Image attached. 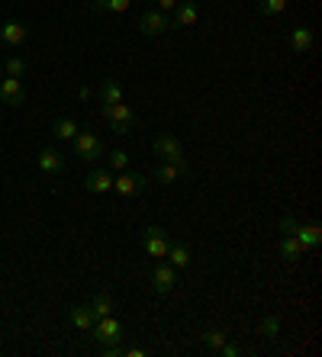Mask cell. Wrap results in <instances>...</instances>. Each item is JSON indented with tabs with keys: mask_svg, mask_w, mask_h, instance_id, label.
<instances>
[{
	"mask_svg": "<svg viewBox=\"0 0 322 357\" xmlns=\"http://www.w3.org/2000/svg\"><path fill=\"white\" fill-rule=\"evenodd\" d=\"M200 20V7L193 0H177L174 7V17H171V29H187V26H197Z\"/></svg>",
	"mask_w": 322,
	"mask_h": 357,
	"instance_id": "obj_12",
	"label": "cell"
},
{
	"mask_svg": "<svg viewBox=\"0 0 322 357\" xmlns=\"http://www.w3.org/2000/svg\"><path fill=\"white\" fill-rule=\"evenodd\" d=\"M284 10H287V0H258V13L265 17H281Z\"/></svg>",
	"mask_w": 322,
	"mask_h": 357,
	"instance_id": "obj_25",
	"label": "cell"
},
{
	"mask_svg": "<svg viewBox=\"0 0 322 357\" xmlns=\"http://www.w3.org/2000/svg\"><path fill=\"white\" fill-rule=\"evenodd\" d=\"M133 0H91L94 13H126Z\"/></svg>",
	"mask_w": 322,
	"mask_h": 357,
	"instance_id": "obj_24",
	"label": "cell"
},
{
	"mask_svg": "<svg viewBox=\"0 0 322 357\" xmlns=\"http://www.w3.org/2000/svg\"><path fill=\"white\" fill-rule=\"evenodd\" d=\"M36 165H39L42 174H49V177H61V174H65V155H61L55 145H45V149L39 151Z\"/></svg>",
	"mask_w": 322,
	"mask_h": 357,
	"instance_id": "obj_8",
	"label": "cell"
},
{
	"mask_svg": "<svg viewBox=\"0 0 322 357\" xmlns=\"http://www.w3.org/2000/svg\"><path fill=\"white\" fill-rule=\"evenodd\" d=\"M281 232L293 235V238H297L306 251L319 248V241H322L319 225H303V222H297V219H290V216H284V219H281Z\"/></svg>",
	"mask_w": 322,
	"mask_h": 357,
	"instance_id": "obj_3",
	"label": "cell"
},
{
	"mask_svg": "<svg viewBox=\"0 0 322 357\" xmlns=\"http://www.w3.org/2000/svg\"><path fill=\"white\" fill-rule=\"evenodd\" d=\"M168 264H174L177 271H184V267H190V248L187 245H181V241H171V248H168Z\"/></svg>",
	"mask_w": 322,
	"mask_h": 357,
	"instance_id": "obj_20",
	"label": "cell"
},
{
	"mask_svg": "<svg viewBox=\"0 0 322 357\" xmlns=\"http://www.w3.org/2000/svg\"><path fill=\"white\" fill-rule=\"evenodd\" d=\"M71 325H75L78 332H91V328H94L91 306H71Z\"/></svg>",
	"mask_w": 322,
	"mask_h": 357,
	"instance_id": "obj_21",
	"label": "cell"
},
{
	"mask_svg": "<svg viewBox=\"0 0 322 357\" xmlns=\"http://www.w3.org/2000/svg\"><path fill=\"white\" fill-rule=\"evenodd\" d=\"M184 171H187V165H174V161H161V165L155 167V181L158 183H174L181 181Z\"/></svg>",
	"mask_w": 322,
	"mask_h": 357,
	"instance_id": "obj_17",
	"label": "cell"
},
{
	"mask_svg": "<svg viewBox=\"0 0 322 357\" xmlns=\"http://www.w3.org/2000/svg\"><path fill=\"white\" fill-rule=\"evenodd\" d=\"M110 167H113V171H126V167H129V151H123V149L110 151Z\"/></svg>",
	"mask_w": 322,
	"mask_h": 357,
	"instance_id": "obj_28",
	"label": "cell"
},
{
	"mask_svg": "<svg viewBox=\"0 0 322 357\" xmlns=\"http://www.w3.org/2000/svg\"><path fill=\"white\" fill-rule=\"evenodd\" d=\"M100 103H123V87L116 77H103L100 84Z\"/></svg>",
	"mask_w": 322,
	"mask_h": 357,
	"instance_id": "obj_19",
	"label": "cell"
},
{
	"mask_svg": "<svg viewBox=\"0 0 322 357\" xmlns=\"http://www.w3.org/2000/svg\"><path fill=\"white\" fill-rule=\"evenodd\" d=\"M26 39H29V26L26 23H20V20H3V23H0V42H3V45L20 49Z\"/></svg>",
	"mask_w": 322,
	"mask_h": 357,
	"instance_id": "obj_11",
	"label": "cell"
},
{
	"mask_svg": "<svg viewBox=\"0 0 322 357\" xmlns=\"http://www.w3.org/2000/svg\"><path fill=\"white\" fill-rule=\"evenodd\" d=\"M91 338L97 341L100 348H113V344H123V322L110 312V316L97 319L91 328Z\"/></svg>",
	"mask_w": 322,
	"mask_h": 357,
	"instance_id": "obj_1",
	"label": "cell"
},
{
	"mask_svg": "<svg viewBox=\"0 0 322 357\" xmlns=\"http://www.w3.org/2000/svg\"><path fill=\"white\" fill-rule=\"evenodd\" d=\"M149 283H152V290H155L158 296H165V293H171L174 287H177V267L168 264V261L161 258L155 267H152Z\"/></svg>",
	"mask_w": 322,
	"mask_h": 357,
	"instance_id": "obj_5",
	"label": "cell"
},
{
	"mask_svg": "<svg viewBox=\"0 0 322 357\" xmlns=\"http://www.w3.org/2000/svg\"><path fill=\"white\" fill-rule=\"evenodd\" d=\"M3 71H7V77H20V81H23V75H26V61L20 59V55H10V59L3 61Z\"/></svg>",
	"mask_w": 322,
	"mask_h": 357,
	"instance_id": "obj_26",
	"label": "cell"
},
{
	"mask_svg": "<svg viewBox=\"0 0 322 357\" xmlns=\"http://www.w3.org/2000/svg\"><path fill=\"white\" fill-rule=\"evenodd\" d=\"M3 77H7V71H3V65H0V81H3Z\"/></svg>",
	"mask_w": 322,
	"mask_h": 357,
	"instance_id": "obj_32",
	"label": "cell"
},
{
	"mask_svg": "<svg viewBox=\"0 0 322 357\" xmlns=\"http://www.w3.org/2000/svg\"><path fill=\"white\" fill-rule=\"evenodd\" d=\"M219 354H223V357H239L242 348H239V344H229V341H226L223 348H219Z\"/></svg>",
	"mask_w": 322,
	"mask_h": 357,
	"instance_id": "obj_29",
	"label": "cell"
},
{
	"mask_svg": "<svg viewBox=\"0 0 322 357\" xmlns=\"http://www.w3.org/2000/svg\"><path fill=\"white\" fill-rule=\"evenodd\" d=\"M277 251H281V258L287 261V264H297V261L306 255L303 245H300L293 235H287V232H284V238H281V245H277Z\"/></svg>",
	"mask_w": 322,
	"mask_h": 357,
	"instance_id": "obj_16",
	"label": "cell"
},
{
	"mask_svg": "<svg viewBox=\"0 0 322 357\" xmlns=\"http://www.w3.org/2000/svg\"><path fill=\"white\" fill-rule=\"evenodd\" d=\"M71 142H75V155L81 161H97L100 155H103V142L94 132H81V129H78V135Z\"/></svg>",
	"mask_w": 322,
	"mask_h": 357,
	"instance_id": "obj_7",
	"label": "cell"
},
{
	"mask_svg": "<svg viewBox=\"0 0 322 357\" xmlns=\"http://www.w3.org/2000/svg\"><path fill=\"white\" fill-rule=\"evenodd\" d=\"M87 306H91L94 322H97V319H103V316H110V312H113V296H110L107 290H97V293H94V299L87 303Z\"/></svg>",
	"mask_w": 322,
	"mask_h": 357,
	"instance_id": "obj_18",
	"label": "cell"
},
{
	"mask_svg": "<svg viewBox=\"0 0 322 357\" xmlns=\"http://www.w3.org/2000/svg\"><path fill=\"white\" fill-rule=\"evenodd\" d=\"M52 135H55V139H61V142H71L78 135V123H75V119H68V116L55 119V123H52Z\"/></svg>",
	"mask_w": 322,
	"mask_h": 357,
	"instance_id": "obj_23",
	"label": "cell"
},
{
	"mask_svg": "<svg viewBox=\"0 0 322 357\" xmlns=\"http://www.w3.org/2000/svg\"><path fill=\"white\" fill-rule=\"evenodd\" d=\"M149 354V348H139V344H136V348H123V357H145Z\"/></svg>",
	"mask_w": 322,
	"mask_h": 357,
	"instance_id": "obj_30",
	"label": "cell"
},
{
	"mask_svg": "<svg viewBox=\"0 0 322 357\" xmlns=\"http://www.w3.org/2000/svg\"><path fill=\"white\" fill-rule=\"evenodd\" d=\"M261 335H265L268 341H277V335H281V319H277V316H265V319H261Z\"/></svg>",
	"mask_w": 322,
	"mask_h": 357,
	"instance_id": "obj_27",
	"label": "cell"
},
{
	"mask_svg": "<svg viewBox=\"0 0 322 357\" xmlns=\"http://www.w3.org/2000/svg\"><path fill=\"white\" fill-rule=\"evenodd\" d=\"M174 7H177V0H158V10H161V13H174Z\"/></svg>",
	"mask_w": 322,
	"mask_h": 357,
	"instance_id": "obj_31",
	"label": "cell"
},
{
	"mask_svg": "<svg viewBox=\"0 0 322 357\" xmlns=\"http://www.w3.org/2000/svg\"><path fill=\"white\" fill-rule=\"evenodd\" d=\"M152 149H155V155L161 161H174V165H187V161H184V149H181V142L174 139L171 132H158L155 135V145H152Z\"/></svg>",
	"mask_w": 322,
	"mask_h": 357,
	"instance_id": "obj_6",
	"label": "cell"
},
{
	"mask_svg": "<svg viewBox=\"0 0 322 357\" xmlns=\"http://www.w3.org/2000/svg\"><path fill=\"white\" fill-rule=\"evenodd\" d=\"M84 187L91 193H110L113 190V174H110L107 167H94L91 174L84 177Z\"/></svg>",
	"mask_w": 322,
	"mask_h": 357,
	"instance_id": "obj_15",
	"label": "cell"
},
{
	"mask_svg": "<svg viewBox=\"0 0 322 357\" xmlns=\"http://www.w3.org/2000/svg\"><path fill=\"white\" fill-rule=\"evenodd\" d=\"M203 338V348L210 351V354H219V348H223L226 341H229V335L223 332V328H207V332L200 335Z\"/></svg>",
	"mask_w": 322,
	"mask_h": 357,
	"instance_id": "obj_22",
	"label": "cell"
},
{
	"mask_svg": "<svg viewBox=\"0 0 322 357\" xmlns=\"http://www.w3.org/2000/svg\"><path fill=\"white\" fill-rule=\"evenodd\" d=\"M171 29V17L161 13V10H145L139 17V33L142 36H161Z\"/></svg>",
	"mask_w": 322,
	"mask_h": 357,
	"instance_id": "obj_9",
	"label": "cell"
},
{
	"mask_svg": "<svg viewBox=\"0 0 322 357\" xmlns=\"http://www.w3.org/2000/svg\"><path fill=\"white\" fill-rule=\"evenodd\" d=\"M142 248H145L149 258L161 261L168 255V248H171V238H168L165 229H158V225H145V229H142Z\"/></svg>",
	"mask_w": 322,
	"mask_h": 357,
	"instance_id": "obj_4",
	"label": "cell"
},
{
	"mask_svg": "<svg viewBox=\"0 0 322 357\" xmlns=\"http://www.w3.org/2000/svg\"><path fill=\"white\" fill-rule=\"evenodd\" d=\"M100 113H103V119L110 123V129H113L116 135H129L133 132V109H129V103H100Z\"/></svg>",
	"mask_w": 322,
	"mask_h": 357,
	"instance_id": "obj_2",
	"label": "cell"
},
{
	"mask_svg": "<svg viewBox=\"0 0 322 357\" xmlns=\"http://www.w3.org/2000/svg\"><path fill=\"white\" fill-rule=\"evenodd\" d=\"M287 45H290V52L306 55V52H313V45H316V33L309 29V26H293L290 36H287Z\"/></svg>",
	"mask_w": 322,
	"mask_h": 357,
	"instance_id": "obj_13",
	"label": "cell"
},
{
	"mask_svg": "<svg viewBox=\"0 0 322 357\" xmlns=\"http://www.w3.org/2000/svg\"><path fill=\"white\" fill-rule=\"evenodd\" d=\"M145 174L142 171H119V177H113V190L119 197H136V193L145 187Z\"/></svg>",
	"mask_w": 322,
	"mask_h": 357,
	"instance_id": "obj_10",
	"label": "cell"
},
{
	"mask_svg": "<svg viewBox=\"0 0 322 357\" xmlns=\"http://www.w3.org/2000/svg\"><path fill=\"white\" fill-rule=\"evenodd\" d=\"M0 103H7V107H23L26 103V91L20 77H3L0 81Z\"/></svg>",
	"mask_w": 322,
	"mask_h": 357,
	"instance_id": "obj_14",
	"label": "cell"
}]
</instances>
